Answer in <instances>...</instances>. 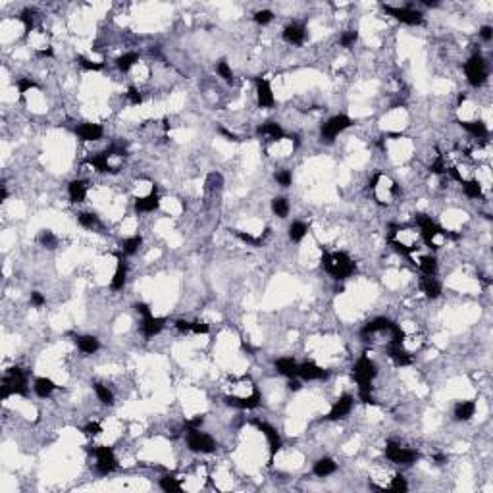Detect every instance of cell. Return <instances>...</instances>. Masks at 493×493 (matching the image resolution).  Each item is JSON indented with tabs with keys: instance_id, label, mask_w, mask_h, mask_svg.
<instances>
[{
	"instance_id": "6da1fadb",
	"label": "cell",
	"mask_w": 493,
	"mask_h": 493,
	"mask_svg": "<svg viewBox=\"0 0 493 493\" xmlns=\"http://www.w3.org/2000/svg\"><path fill=\"white\" fill-rule=\"evenodd\" d=\"M322 266L327 274H332L335 279H345L353 276L357 266L353 262L347 253H324L322 256Z\"/></svg>"
},
{
	"instance_id": "7a4b0ae2",
	"label": "cell",
	"mask_w": 493,
	"mask_h": 493,
	"mask_svg": "<svg viewBox=\"0 0 493 493\" xmlns=\"http://www.w3.org/2000/svg\"><path fill=\"white\" fill-rule=\"evenodd\" d=\"M12 393L24 395V397L27 395V376H25L24 370L17 368V366L10 368L8 372H6V376L2 378V393H0L2 401L8 399Z\"/></svg>"
},
{
	"instance_id": "3957f363",
	"label": "cell",
	"mask_w": 493,
	"mask_h": 493,
	"mask_svg": "<svg viewBox=\"0 0 493 493\" xmlns=\"http://www.w3.org/2000/svg\"><path fill=\"white\" fill-rule=\"evenodd\" d=\"M353 374H355V380H357L358 383V391H372V380H374L376 374H378V368H376V364L370 360V357L362 355V357L358 358L357 364H355Z\"/></svg>"
},
{
	"instance_id": "277c9868",
	"label": "cell",
	"mask_w": 493,
	"mask_h": 493,
	"mask_svg": "<svg viewBox=\"0 0 493 493\" xmlns=\"http://www.w3.org/2000/svg\"><path fill=\"white\" fill-rule=\"evenodd\" d=\"M464 72H466V79L472 87H482L487 79V66L480 54L470 56V60L464 64Z\"/></svg>"
},
{
	"instance_id": "5b68a950",
	"label": "cell",
	"mask_w": 493,
	"mask_h": 493,
	"mask_svg": "<svg viewBox=\"0 0 493 493\" xmlns=\"http://www.w3.org/2000/svg\"><path fill=\"white\" fill-rule=\"evenodd\" d=\"M353 126V119L349 118V116H345V114H339V116H334V118H330L322 126V129H320V135H322V141H326V143H334V139L341 131H345L347 128H351Z\"/></svg>"
},
{
	"instance_id": "8992f818",
	"label": "cell",
	"mask_w": 493,
	"mask_h": 493,
	"mask_svg": "<svg viewBox=\"0 0 493 493\" xmlns=\"http://www.w3.org/2000/svg\"><path fill=\"white\" fill-rule=\"evenodd\" d=\"M187 445L195 453H212L216 449V441L208 434L200 429H189L187 434Z\"/></svg>"
},
{
	"instance_id": "52a82bcc",
	"label": "cell",
	"mask_w": 493,
	"mask_h": 493,
	"mask_svg": "<svg viewBox=\"0 0 493 493\" xmlns=\"http://www.w3.org/2000/svg\"><path fill=\"white\" fill-rule=\"evenodd\" d=\"M385 457H387L391 462H397V464H413V462L418 459V453L413 451V449L401 447L399 443H395V441H387V445H385Z\"/></svg>"
},
{
	"instance_id": "ba28073f",
	"label": "cell",
	"mask_w": 493,
	"mask_h": 493,
	"mask_svg": "<svg viewBox=\"0 0 493 493\" xmlns=\"http://www.w3.org/2000/svg\"><path fill=\"white\" fill-rule=\"evenodd\" d=\"M118 466V461H116V455L112 451L110 447H96V470L98 474H110L114 472Z\"/></svg>"
},
{
	"instance_id": "9c48e42d",
	"label": "cell",
	"mask_w": 493,
	"mask_h": 493,
	"mask_svg": "<svg viewBox=\"0 0 493 493\" xmlns=\"http://www.w3.org/2000/svg\"><path fill=\"white\" fill-rule=\"evenodd\" d=\"M383 10L389 14V16H393L395 19H399V22H403V24L406 25H418L422 24V14L418 12V10H413V8H393V6H383Z\"/></svg>"
},
{
	"instance_id": "30bf717a",
	"label": "cell",
	"mask_w": 493,
	"mask_h": 493,
	"mask_svg": "<svg viewBox=\"0 0 493 493\" xmlns=\"http://www.w3.org/2000/svg\"><path fill=\"white\" fill-rule=\"evenodd\" d=\"M353 403H355V399L351 397V395H341V397L335 401V405L332 406V410H330V414H327V418H330V420L345 418V416L351 413Z\"/></svg>"
},
{
	"instance_id": "8fae6325",
	"label": "cell",
	"mask_w": 493,
	"mask_h": 493,
	"mask_svg": "<svg viewBox=\"0 0 493 493\" xmlns=\"http://www.w3.org/2000/svg\"><path fill=\"white\" fill-rule=\"evenodd\" d=\"M256 428L262 432L264 436H266V439H268V445H270V455L272 459L276 457V453H278L279 449H281V438L278 436V432H276V428H272L270 424H266V422H255Z\"/></svg>"
},
{
	"instance_id": "7c38bea8",
	"label": "cell",
	"mask_w": 493,
	"mask_h": 493,
	"mask_svg": "<svg viewBox=\"0 0 493 493\" xmlns=\"http://www.w3.org/2000/svg\"><path fill=\"white\" fill-rule=\"evenodd\" d=\"M256 96H258V106L260 108H272L274 106V93H272L270 81L256 79Z\"/></svg>"
},
{
	"instance_id": "4fadbf2b",
	"label": "cell",
	"mask_w": 493,
	"mask_h": 493,
	"mask_svg": "<svg viewBox=\"0 0 493 493\" xmlns=\"http://www.w3.org/2000/svg\"><path fill=\"white\" fill-rule=\"evenodd\" d=\"M297 376H301L302 380L312 382V380H326L327 372L324 370V368H320L318 364H314V362H302V364L299 366Z\"/></svg>"
},
{
	"instance_id": "5bb4252c",
	"label": "cell",
	"mask_w": 493,
	"mask_h": 493,
	"mask_svg": "<svg viewBox=\"0 0 493 493\" xmlns=\"http://www.w3.org/2000/svg\"><path fill=\"white\" fill-rule=\"evenodd\" d=\"M387 353H389L391 360H393L397 366H408L410 362H413V357H410V353L403 347V343L391 341L389 347H387Z\"/></svg>"
},
{
	"instance_id": "9a60e30c",
	"label": "cell",
	"mask_w": 493,
	"mask_h": 493,
	"mask_svg": "<svg viewBox=\"0 0 493 493\" xmlns=\"http://www.w3.org/2000/svg\"><path fill=\"white\" fill-rule=\"evenodd\" d=\"M225 403L230 406H235V408H256V406L260 405V391L256 389L253 395L249 399H241V397H237V395H228L225 397Z\"/></svg>"
},
{
	"instance_id": "2e32d148",
	"label": "cell",
	"mask_w": 493,
	"mask_h": 493,
	"mask_svg": "<svg viewBox=\"0 0 493 493\" xmlns=\"http://www.w3.org/2000/svg\"><path fill=\"white\" fill-rule=\"evenodd\" d=\"M393 324H395V322H391L389 318H376V320H372V322H368V324L362 327L360 335H362V339H366L368 335L378 334V332H391Z\"/></svg>"
},
{
	"instance_id": "e0dca14e",
	"label": "cell",
	"mask_w": 493,
	"mask_h": 493,
	"mask_svg": "<svg viewBox=\"0 0 493 493\" xmlns=\"http://www.w3.org/2000/svg\"><path fill=\"white\" fill-rule=\"evenodd\" d=\"M158 207H160V197L158 193H156V189H152L147 197H141V199L135 200L137 212H154Z\"/></svg>"
},
{
	"instance_id": "ac0fdd59",
	"label": "cell",
	"mask_w": 493,
	"mask_h": 493,
	"mask_svg": "<svg viewBox=\"0 0 493 493\" xmlns=\"http://www.w3.org/2000/svg\"><path fill=\"white\" fill-rule=\"evenodd\" d=\"M162 327H164V320L162 318H156V316H145L143 322H141V330H143L145 337H154V335H158L160 332H162Z\"/></svg>"
},
{
	"instance_id": "d6986e66",
	"label": "cell",
	"mask_w": 493,
	"mask_h": 493,
	"mask_svg": "<svg viewBox=\"0 0 493 493\" xmlns=\"http://www.w3.org/2000/svg\"><path fill=\"white\" fill-rule=\"evenodd\" d=\"M116 256H118V266H116L114 278H112V289H114V291L124 289L126 279H128V264H126V260L121 258V255H116Z\"/></svg>"
},
{
	"instance_id": "ffe728a7",
	"label": "cell",
	"mask_w": 493,
	"mask_h": 493,
	"mask_svg": "<svg viewBox=\"0 0 493 493\" xmlns=\"http://www.w3.org/2000/svg\"><path fill=\"white\" fill-rule=\"evenodd\" d=\"M304 25L301 24H289L283 29V39L287 40V43H291V45H302V40H304Z\"/></svg>"
},
{
	"instance_id": "44dd1931",
	"label": "cell",
	"mask_w": 493,
	"mask_h": 493,
	"mask_svg": "<svg viewBox=\"0 0 493 493\" xmlns=\"http://www.w3.org/2000/svg\"><path fill=\"white\" fill-rule=\"evenodd\" d=\"M104 129L98 126V124H81L77 128V135L83 139V141H98L102 137Z\"/></svg>"
},
{
	"instance_id": "7402d4cb",
	"label": "cell",
	"mask_w": 493,
	"mask_h": 493,
	"mask_svg": "<svg viewBox=\"0 0 493 493\" xmlns=\"http://www.w3.org/2000/svg\"><path fill=\"white\" fill-rule=\"evenodd\" d=\"M258 135L268 137L270 141H281V139H285L283 129L279 128L276 121H266V124H262V126L258 128Z\"/></svg>"
},
{
	"instance_id": "603a6c76",
	"label": "cell",
	"mask_w": 493,
	"mask_h": 493,
	"mask_svg": "<svg viewBox=\"0 0 493 493\" xmlns=\"http://www.w3.org/2000/svg\"><path fill=\"white\" fill-rule=\"evenodd\" d=\"M68 193H70V199L72 202H83L85 197H87V181L83 179H73L68 187Z\"/></svg>"
},
{
	"instance_id": "cb8c5ba5",
	"label": "cell",
	"mask_w": 493,
	"mask_h": 493,
	"mask_svg": "<svg viewBox=\"0 0 493 493\" xmlns=\"http://www.w3.org/2000/svg\"><path fill=\"white\" fill-rule=\"evenodd\" d=\"M420 287L422 291L426 293V297H429V299H438L439 295H441V283H439L436 278H432V276H426V278L422 279Z\"/></svg>"
},
{
	"instance_id": "d4e9b609",
	"label": "cell",
	"mask_w": 493,
	"mask_h": 493,
	"mask_svg": "<svg viewBox=\"0 0 493 493\" xmlns=\"http://www.w3.org/2000/svg\"><path fill=\"white\" fill-rule=\"evenodd\" d=\"M276 370L279 374L287 376V378H297L299 364L295 362L293 358H279V360H276Z\"/></svg>"
},
{
	"instance_id": "484cf974",
	"label": "cell",
	"mask_w": 493,
	"mask_h": 493,
	"mask_svg": "<svg viewBox=\"0 0 493 493\" xmlns=\"http://www.w3.org/2000/svg\"><path fill=\"white\" fill-rule=\"evenodd\" d=\"M33 389H35V393H37L39 397L47 399L52 395V391L56 389V385L50 378H37L35 383H33Z\"/></svg>"
},
{
	"instance_id": "4316f807",
	"label": "cell",
	"mask_w": 493,
	"mask_h": 493,
	"mask_svg": "<svg viewBox=\"0 0 493 493\" xmlns=\"http://www.w3.org/2000/svg\"><path fill=\"white\" fill-rule=\"evenodd\" d=\"M476 413V403L474 401H462L455 406V418L457 420H470Z\"/></svg>"
},
{
	"instance_id": "83f0119b",
	"label": "cell",
	"mask_w": 493,
	"mask_h": 493,
	"mask_svg": "<svg viewBox=\"0 0 493 493\" xmlns=\"http://www.w3.org/2000/svg\"><path fill=\"white\" fill-rule=\"evenodd\" d=\"M461 124V128L462 129H466L468 131L470 135H474V137H478V139H484V137H487V128H485V124L484 121H459Z\"/></svg>"
},
{
	"instance_id": "f1b7e54d",
	"label": "cell",
	"mask_w": 493,
	"mask_h": 493,
	"mask_svg": "<svg viewBox=\"0 0 493 493\" xmlns=\"http://www.w3.org/2000/svg\"><path fill=\"white\" fill-rule=\"evenodd\" d=\"M77 347L81 349V353L93 355V353H96V351L100 349V343H98V339L93 337V335H83V337H77Z\"/></svg>"
},
{
	"instance_id": "f546056e",
	"label": "cell",
	"mask_w": 493,
	"mask_h": 493,
	"mask_svg": "<svg viewBox=\"0 0 493 493\" xmlns=\"http://www.w3.org/2000/svg\"><path fill=\"white\" fill-rule=\"evenodd\" d=\"M335 470H337V464L332 459H320V461L314 462V474L320 478L330 476V474H334Z\"/></svg>"
},
{
	"instance_id": "4dcf8cb0",
	"label": "cell",
	"mask_w": 493,
	"mask_h": 493,
	"mask_svg": "<svg viewBox=\"0 0 493 493\" xmlns=\"http://www.w3.org/2000/svg\"><path fill=\"white\" fill-rule=\"evenodd\" d=\"M87 162L95 168V170H98V172H116V168L110 166L108 154H106V152H102V154H95V156H89Z\"/></svg>"
},
{
	"instance_id": "1f68e13d",
	"label": "cell",
	"mask_w": 493,
	"mask_h": 493,
	"mask_svg": "<svg viewBox=\"0 0 493 493\" xmlns=\"http://www.w3.org/2000/svg\"><path fill=\"white\" fill-rule=\"evenodd\" d=\"M420 270L424 276H432V278H436V274H438V260H436V256H422L420 258Z\"/></svg>"
},
{
	"instance_id": "d6a6232c",
	"label": "cell",
	"mask_w": 493,
	"mask_h": 493,
	"mask_svg": "<svg viewBox=\"0 0 493 493\" xmlns=\"http://www.w3.org/2000/svg\"><path fill=\"white\" fill-rule=\"evenodd\" d=\"M306 231H309V225L304 222H293L289 225V237H291V241L299 243V241L306 235Z\"/></svg>"
},
{
	"instance_id": "836d02e7",
	"label": "cell",
	"mask_w": 493,
	"mask_h": 493,
	"mask_svg": "<svg viewBox=\"0 0 493 493\" xmlns=\"http://www.w3.org/2000/svg\"><path fill=\"white\" fill-rule=\"evenodd\" d=\"M141 243H143L141 235H133V237L121 241V251H124V255H135L137 251H139V246H141Z\"/></svg>"
},
{
	"instance_id": "e575fe53",
	"label": "cell",
	"mask_w": 493,
	"mask_h": 493,
	"mask_svg": "<svg viewBox=\"0 0 493 493\" xmlns=\"http://www.w3.org/2000/svg\"><path fill=\"white\" fill-rule=\"evenodd\" d=\"M95 391H96V397H98V401H100L102 405H108V406L114 405V395H112V391L108 389L104 383H95Z\"/></svg>"
},
{
	"instance_id": "d590c367",
	"label": "cell",
	"mask_w": 493,
	"mask_h": 493,
	"mask_svg": "<svg viewBox=\"0 0 493 493\" xmlns=\"http://www.w3.org/2000/svg\"><path fill=\"white\" fill-rule=\"evenodd\" d=\"M137 62H139V54H135V52H128V54H124L118 58V68L121 70V72H129Z\"/></svg>"
},
{
	"instance_id": "8d00e7d4",
	"label": "cell",
	"mask_w": 493,
	"mask_h": 493,
	"mask_svg": "<svg viewBox=\"0 0 493 493\" xmlns=\"http://www.w3.org/2000/svg\"><path fill=\"white\" fill-rule=\"evenodd\" d=\"M462 189L466 193V197L470 199H480L482 197V185L476 179H470V181H462Z\"/></svg>"
},
{
	"instance_id": "74e56055",
	"label": "cell",
	"mask_w": 493,
	"mask_h": 493,
	"mask_svg": "<svg viewBox=\"0 0 493 493\" xmlns=\"http://www.w3.org/2000/svg\"><path fill=\"white\" fill-rule=\"evenodd\" d=\"M272 210H274V214L279 216V218H285V216L289 214V202H287V199L276 197V199L272 200Z\"/></svg>"
},
{
	"instance_id": "f35d334b",
	"label": "cell",
	"mask_w": 493,
	"mask_h": 493,
	"mask_svg": "<svg viewBox=\"0 0 493 493\" xmlns=\"http://www.w3.org/2000/svg\"><path fill=\"white\" fill-rule=\"evenodd\" d=\"M79 223L83 225V228H87V230H98V228H100L98 218H96L95 214H91V212H81Z\"/></svg>"
},
{
	"instance_id": "ab89813d",
	"label": "cell",
	"mask_w": 493,
	"mask_h": 493,
	"mask_svg": "<svg viewBox=\"0 0 493 493\" xmlns=\"http://www.w3.org/2000/svg\"><path fill=\"white\" fill-rule=\"evenodd\" d=\"M160 487L164 491H181V484L177 482V478L174 476H166L160 480Z\"/></svg>"
},
{
	"instance_id": "60d3db41",
	"label": "cell",
	"mask_w": 493,
	"mask_h": 493,
	"mask_svg": "<svg viewBox=\"0 0 493 493\" xmlns=\"http://www.w3.org/2000/svg\"><path fill=\"white\" fill-rule=\"evenodd\" d=\"M39 241H40V245L47 246V249H56V246H58V239H56V235L52 233V231H48V230L40 231Z\"/></svg>"
},
{
	"instance_id": "b9f144b4",
	"label": "cell",
	"mask_w": 493,
	"mask_h": 493,
	"mask_svg": "<svg viewBox=\"0 0 493 493\" xmlns=\"http://www.w3.org/2000/svg\"><path fill=\"white\" fill-rule=\"evenodd\" d=\"M216 72H218V75H220L222 79H225V81L233 79V72H231V68L228 66V62H225V60H220V62H218V66H216Z\"/></svg>"
},
{
	"instance_id": "7bdbcfd3",
	"label": "cell",
	"mask_w": 493,
	"mask_h": 493,
	"mask_svg": "<svg viewBox=\"0 0 493 493\" xmlns=\"http://www.w3.org/2000/svg\"><path fill=\"white\" fill-rule=\"evenodd\" d=\"M35 10H31V8H27V10H24L22 12V16H19V19L24 22V25H25V33H31V29H33V19H35Z\"/></svg>"
},
{
	"instance_id": "ee69618b",
	"label": "cell",
	"mask_w": 493,
	"mask_h": 493,
	"mask_svg": "<svg viewBox=\"0 0 493 493\" xmlns=\"http://www.w3.org/2000/svg\"><path fill=\"white\" fill-rule=\"evenodd\" d=\"M77 62H79L81 68H83V70H87V72H98V70H102V64L91 62V60H89V58H85V56H77Z\"/></svg>"
},
{
	"instance_id": "f6af8a7d",
	"label": "cell",
	"mask_w": 493,
	"mask_h": 493,
	"mask_svg": "<svg viewBox=\"0 0 493 493\" xmlns=\"http://www.w3.org/2000/svg\"><path fill=\"white\" fill-rule=\"evenodd\" d=\"M389 489H391V491H397V493L406 491V489H408V485H406V480H405L403 476H395L393 480H391Z\"/></svg>"
},
{
	"instance_id": "bcb514c9",
	"label": "cell",
	"mask_w": 493,
	"mask_h": 493,
	"mask_svg": "<svg viewBox=\"0 0 493 493\" xmlns=\"http://www.w3.org/2000/svg\"><path fill=\"white\" fill-rule=\"evenodd\" d=\"M276 181H278L281 187H289L291 181H293V175H291L289 170H279L278 174H276Z\"/></svg>"
},
{
	"instance_id": "7dc6e473",
	"label": "cell",
	"mask_w": 493,
	"mask_h": 493,
	"mask_svg": "<svg viewBox=\"0 0 493 493\" xmlns=\"http://www.w3.org/2000/svg\"><path fill=\"white\" fill-rule=\"evenodd\" d=\"M357 39H358V33L357 31H345L341 35V47H345V48H351L355 43H357Z\"/></svg>"
},
{
	"instance_id": "c3c4849f",
	"label": "cell",
	"mask_w": 493,
	"mask_h": 493,
	"mask_svg": "<svg viewBox=\"0 0 493 493\" xmlns=\"http://www.w3.org/2000/svg\"><path fill=\"white\" fill-rule=\"evenodd\" d=\"M37 87V83L33 79H29V77H22V79L17 81V91H19V95H25L27 91H31V89Z\"/></svg>"
},
{
	"instance_id": "681fc988",
	"label": "cell",
	"mask_w": 493,
	"mask_h": 493,
	"mask_svg": "<svg viewBox=\"0 0 493 493\" xmlns=\"http://www.w3.org/2000/svg\"><path fill=\"white\" fill-rule=\"evenodd\" d=\"M272 19H274V14H272L270 10H260V12H256L255 14V22L260 25H266L270 24Z\"/></svg>"
},
{
	"instance_id": "f907efd6",
	"label": "cell",
	"mask_w": 493,
	"mask_h": 493,
	"mask_svg": "<svg viewBox=\"0 0 493 493\" xmlns=\"http://www.w3.org/2000/svg\"><path fill=\"white\" fill-rule=\"evenodd\" d=\"M237 237L241 239L243 243H246V245H253V246H258V245H260V241H262L260 237H255V235H251V233H243V231H237Z\"/></svg>"
},
{
	"instance_id": "816d5d0a",
	"label": "cell",
	"mask_w": 493,
	"mask_h": 493,
	"mask_svg": "<svg viewBox=\"0 0 493 493\" xmlns=\"http://www.w3.org/2000/svg\"><path fill=\"white\" fill-rule=\"evenodd\" d=\"M100 432H102V428H100L98 422H89L87 426L83 428V434H85V436H98Z\"/></svg>"
},
{
	"instance_id": "f5cc1de1",
	"label": "cell",
	"mask_w": 493,
	"mask_h": 493,
	"mask_svg": "<svg viewBox=\"0 0 493 493\" xmlns=\"http://www.w3.org/2000/svg\"><path fill=\"white\" fill-rule=\"evenodd\" d=\"M128 98H129V102H131V104H135V106H137V104H141V102H143V95H141V93H139V91H137L135 87H129V91H128Z\"/></svg>"
},
{
	"instance_id": "db71d44e",
	"label": "cell",
	"mask_w": 493,
	"mask_h": 493,
	"mask_svg": "<svg viewBox=\"0 0 493 493\" xmlns=\"http://www.w3.org/2000/svg\"><path fill=\"white\" fill-rule=\"evenodd\" d=\"M191 332L193 334H208L210 332V327H208V324H204V322H191Z\"/></svg>"
},
{
	"instance_id": "11a10c76",
	"label": "cell",
	"mask_w": 493,
	"mask_h": 493,
	"mask_svg": "<svg viewBox=\"0 0 493 493\" xmlns=\"http://www.w3.org/2000/svg\"><path fill=\"white\" fill-rule=\"evenodd\" d=\"M434 174H447V168H445V164H443V160L441 158H438L434 164H432V168H429Z\"/></svg>"
},
{
	"instance_id": "9f6ffc18",
	"label": "cell",
	"mask_w": 493,
	"mask_h": 493,
	"mask_svg": "<svg viewBox=\"0 0 493 493\" xmlns=\"http://www.w3.org/2000/svg\"><path fill=\"white\" fill-rule=\"evenodd\" d=\"M175 330L181 332V334H187V332H191V322H187V320H177V322H175Z\"/></svg>"
},
{
	"instance_id": "6f0895ef",
	"label": "cell",
	"mask_w": 493,
	"mask_h": 493,
	"mask_svg": "<svg viewBox=\"0 0 493 493\" xmlns=\"http://www.w3.org/2000/svg\"><path fill=\"white\" fill-rule=\"evenodd\" d=\"M31 304H33V306H37V309H39V306H43V304H45V297H43L39 291H33V293H31Z\"/></svg>"
},
{
	"instance_id": "680465c9",
	"label": "cell",
	"mask_w": 493,
	"mask_h": 493,
	"mask_svg": "<svg viewBox=\"0 0 493 493\" xmlns=\"http://www.w3.org/2000/svg\"><path fill=\"white\" fill-rule=\"evenodd\" d=\"M480 37H482L485 43H489V40H491V37H493V29L489 27V25H484V27L480 29Z\"/></svg>"
},
{
	"instance_id": "91938a15",
	"label": "cell",
	"mask_w": 493,
	"mask_h": 493,
	"mask_svg": "<svg viewBox=\"0 0 493 493\" xmlns=\"http://www.w3.org/2000/svg\"><path fill=\"white\" fill-rule=\"evenodd\" d=\"M135 309H137V312H139V314H143V318H145V316H151V309H149V304H145V302H137Z\"/></svg>"
},
{
	"instance_id": "94428289",
	"label": "cell",
	"mask_w": 493,
	"mask_h": 493,
	"mask_svg": "<svg viewBox=\"0 0 493 493\" xmlns=\"http://www.w3.org/2000/svg\"><path fill=\"white\" fill-rule=\"evenodd\" d=\"M37 56H40V58H48V56H52V48H40V50H37Z\"/></svg>"
},
{
	"instance_id": "6125c7cd",
	"label": "cell",
	"mask_w": 493,
	"mask_h": 493,
	"mask_svg": "<svg viewBox=\"0 0 493 493\" xmlns=\"http://www.w3.org/2000/svg\"><path fill=\"white\" fill-rule=\"evenodd\" d=\"M220 133H222V135H225V137H228V139H230V141H239V139H237V135H235V133H230V131H228V129L220 128Z\"/></svg>"
},
{
	"instance_id": "be15d7a7",
	"label": "cell",
	"mask_w": 493,
	"mask_h": 493,
	"mask_svg": "<svg viewBox=\"0 0 493 493\" xmlns=\"http://www.w3.org/2000/svg\"><path fill=\"white\" fill-rule=\"evenodd\" d=\"M289 389L299 391V389H301V382H299V380H295V378H291V382H289Z\"/></svg>"
},
{
	"instance_id": "e7e4bbea",
	"label": "cell",
	"mask_w": 493,
	"mask_h": 493,
	"mask_svg": "<svg viewBox=\"0 0 493 493\" xmlns=\"http://www.w3.org/2000/svg\"><path fill=\"white\" fill-rule=\"evenodd\" d=\"M200 424H202V418L199 416V418H195V420L189 422V429H199Z\"/></svg>"
}]
</instances>
